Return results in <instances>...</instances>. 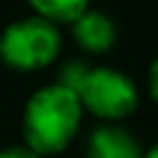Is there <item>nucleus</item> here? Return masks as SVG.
<instances>
[{
  "label": "nucleus",
  "mask_w": 158,
  "mask_h": 158,
  "mask_svg": "<svg viewBox=\"0 0 158 158\" xmlns=\"http://www.w3.org/2000/svg\"><path fill=\"white\" fill-rule=\"evenodd\" d=\"M81 101L67 84H52L32 94L22 118V133L27 148L37 156L57 153L69 146L79 128Z\"/></svg>",
  "instance_id": "1"
},
{
  "label": "nucleus",
  "mask_w": 158,
  "mask_h": 158,
  "mask_svg": "<svg viewBox=\"0 0 158 158\" xmlns=\"http://www.w3.org/2000/svg\"><path fill=\"white\" fill-rule=\"evenodd\" d=\"M62 84L72 86L81 106H86L91 114L101 118H123L138 104V91L133 81L126 74L106 69V67L84 69V67L72 64L67 67Z\"/></svg>",
  "instance_id": "2"
},
{
  "label": "nucleus",
  "mask_w": 158,
  "mask_h": 158,
  "mask_svg": "<svg viewBox=\"0 0 158 158\" xmlns=\"http://www.w3.org/2000/svg\"><path fill=\"white\" fill-rule=\"evenodd\" d=\"M62 47L59 30L44 17H25L12 22L0 37V57L7 67L32 72L57 59Z\"/></svg>",
  "instance_id": "3"
},
{
  "label": "nucleus",
  "mask_w": 158,
  "mask_h": 158,
  "mask_svg": "<svg viewBox=\"0 0 158 158\" xmlns=\"http://www.w3.org/2000/svg\"><path fill=\"white\" fill-rule=\"evenodd\" d=\"M86 156L89 158H143L141 146L133 141V136L118 126L96 128L89 138Z\"/></svg>",
  "instance_id": "4"
},
{
  "label": "nucleus",
  "mask_w": 158,
  "mask_h": 158,
  "mask_svg": "<svg viewBox=\"0 0 158 158\" xmlns=\"http://www.w3.org/2000/svg\"><path fill=\"white\" fill-rule=\"evenodd\" d=\"M72 32L79 47H84L86 52H106L114 44L116 30L114 22L101 15V12H89L84 10L74 22H72Z\"/></svg>",
  "instance_id": "5"
},
{
  "label": "nucleus",
  "mask_w": 158,
  "mask_h": 158,
  "mask_svg": "<svg viewBox=\"0 0 158 158\" xmlns=\"http://www.w3.org/2000/svg\"><path fill=\"white\" fill-rule=\"evenodd\" d=\"M40 17L49 22H74L84 10L89 0H27Z\"/></svg>",
  "instance_id": "6"
},
{
  "label": "nucleus",
  "mask_w": 158,
  "mask_h": 158,
  "mask_svg": "<svg viewBox=\"0 0 158 158\" xmlns=\"http://www.w3.org/2000/svg\"><path fill=\"white\" fill-rule=\"evenodd\" d=\"M0 158H40V156H37L32 148H27V146H25V148L17 146V148H7V151H2Z\"/></svg>",
  "instance_id": "7"
},
{
  "label": "nucleus",
  "mask_w": 158,
  "mask_h": 158,
  "mask_svg": "<svg viewBox=\"0 0 158 158\" xmlns=\"http://www.w3.org/2000/svg\"><path fill=\"white\" fill-rule=\"evenodd\" d=\"M148 89H151V96L158 101V59L151 64V72H148Z\"/></svg>",
  "instance_id": "8"
},
{
  "label": "nucleus",
  "mask_w": 158,
  "mask_h": 158,
  "mask_svg": "<svg viewBox=\"0 0 158 158\" xmlns=\"http://www.w3.org/2000/svg\"><path fill=\"white\" fill-rule=\"evenodd\" d=\"M143 158H158V143H156V146H153V148H151V151H148Z\"/></svg>",
  "instance_id": "9"
}]
</instances>
